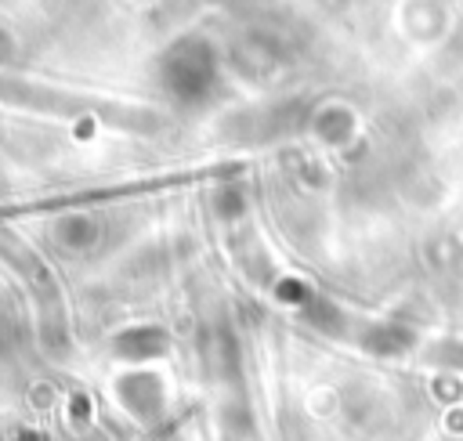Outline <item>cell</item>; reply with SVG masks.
I'll use <instances>...</instances> for the list:
<instances>
[{"mask_svg": "<svg viewBox=\"0 0 463 441\" xmlns=\"http://www.w3.org/2000/svg\"><path fill=\"white\" fill-rule=\"evenodd\" d=\"M434 358H445L449 365H459L463 369V343H441V347H434Z\"/></svg>", "mask_w": 463, "mask_h": 441, "instance_id": "6da1fadb", "label": "cell"}]
</instances>
